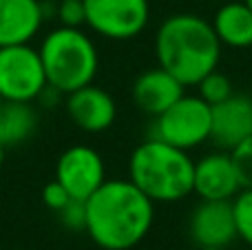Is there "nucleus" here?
I'll use <instances>...</instances> for the list:
<instances>
[{
	"label": "nucleus",
	"mask_w": 252,
	"mask_h": 250,
	"mask_svg": "<svg viewBox=\"0 0 252 250\" xmlns=\"http://www.w3.org/2000/svg\"><path fill=\"white\" fill-rule=\"evenodd\" d=\"M252 135V97L232 93L223 102L213 106L210 142L221 151H232L239 142Z\"/></svg>",
	"instance_id": "12"
},
{
	"label": "nucleus",
	"mask_w": 252,
	"mask_h": 250,
	"mask_svg": "<svg viewBox=\"0 0 252 250\" xmlns=\"http://www.w3.org/2000/svg\"><path fill=\"white\" fill-rule=\"evenodd\" d=\"M64 97L66 115L84 133L109 131L118 118V104H115L113 95L93 82Z\"/></svg>",
	"instance_id": "11"
},
{
	"label": "nucleus",
	"mask_w": 252,
	"mask_h": 250,
	"mask_svg": "<svg viewBox=\"0 0 252 250\" xmlns=\"http://www.w3.org/2000/svg\"><path fill=\"white\" fill-rule=\"evenodd\" d=\"M199 250H217V248H199Z\"/></svg>",
	"instance_id": "25"
},
{
	"label": "nucleus",
	"mask_w": 252,
	"mask_h": 250,
	"mask_svg": "<svg viewBox=\"0 0 252 250\" xmlns=\"http://www.w3.org/2000/svg\"><path fill=\"white\" fill-rule=\"evenodd\" d=\"M188 235L199 248L226 250L237 239L232 199L230 202L199 199L188 219Z\"/></svg>",
	"instance_id": "10"
},
{
	"label": "nucleus",
	"mask_w": 252,
	"mask_h": 250,
	"mask_svg": "<svg viewBox=\"0 0 252 250\" xmlns=\"http://www.w3.org/2000/svg\"><path fill=\"white\" fill-rule=\"evenodd\" d=\"M244 2H246V4H248V7H250V9H252V0H244Z\"/></svg>",
	"instance_id": "24"
},
{
	"label": "nucleus",
	"mask_w": 252,
	"mask_h": 250,
	"mask_svg": "<svg viewBox=\"0 0 252 250\" xmlns=\"http://www.w3.org/2000/svg\"><path fill=\"white\" fill-rule=\"evenodd\" d=\"M38 128V111L33 102L0 100V144L4 149L25 144Z\"/></svg>",
	"instance_id": "16"
},
{
	"label": "nucleus",
	"mask_w": 252,
	"mask_h": 250,
	"mask_svg": "<svg viewBox=\"0 0 252 250\" xmlns=\"http://www.w3.org/2000/svg\"><path fill=\"white\" fill-rule=\"evenodd\" d=\"M213 128V106L197 93H184L175 104H170L161 115L155 118L153 137L168 142L182 151L190 153L210 140Z\"/></svg>",
	"instance_id": "5"
},
{
	"label": "nucleus",
	"mask_w": 252,
	"mask_h": 250,
	"mask_svg": "<svg viewBox=\"0 0 252 250\" xmlns=\"http://www.w3.org/2000/svg\"><path fill=\"white\" fill-rule=\"evenodd\" d=\"M47 20L42 0H0V47L31 44Z\"/></svg>",
	"instance_id": "13"
},
{
	"label": "nucleus",
	"mask_w": 252,
	"mask_h": 250,
	"mask_svg": "<svg viewBox=\"0 0 252 250\" xmlns=\"http://www.w3.org/2000/svg\"><path fill=\"white\" fill-rule=\"evenodd\" d=\"M56 2H60V0H56Z\"/></svg>",
	"instance_id": "26"
},
{
	"label": "nucleus",
	"mask_w": 252,
	"mask_h": 250,
	"mask_svg": "<svg viewBox=\"0 0 252 250\" xmlns=\"http://www.w3.org/2000/svg\"><path fill=\"white\" fill-rule=\"evenodd\" d=\"M87 27L113 42L133 40L151 20L148 0H84Z\"/></svg>",
	"instance_id": "7"
},
{
	"label": "nucleus",
	"mask_w": 252,
	"mask_h": 250,
	"mask_svg": "<svg viewBox=\"0 0 252 250\" xmlns=\"http://www.w3.org/2000/svg\"><path fill=\"white\" fill-rule=\"evenodd\" d=\"M230 155H232L237 173H239L241 188H252V135L246 137L244 142H239L230 151Z\"/></svg>",
	"instance_id": "20"
},
{
	"label": "nucleus",
	"mask_w": 252,
	"mask_h": 250,
	"mask_svg": "<svg viewBox=\"0 0 252 250\" xmlns=\"http://www.w3.org/2000/svg\"><path fill=\"white\" fill-rule=\"evenodd\" d=\"M241 190L239 173L235 168L230 151H213L195 162L192 193L208 202H230Z\"/></svg>",
	"instance_id": "9"
},
{
	"label": "nucleus",
	"mask_w": 252,
	"mask_h": 250,
	"mask_svg": "<svg viewBox=\"0 0 252 250\" xmlns=\"http://www.w3.org/2000/svg\"><path fill=\"white\" fill-rule=\"evenodd\" d=\"M60 221L69 230L75 233H84L87 228V199H71L60 213H58Z\"/></svg>",
	"instance_id": "21"
},
{
	"label": "nucleus",
	"mask_w": 252,
	"mask_h": 250,
	"mask_svg": "<svg viewBox=\"0 0 252 250\" xmlns=\"http://www.w3.org/2000/svg\"><path fill=\"white\" fill-rule=\"evenodd\" d=\"M197 91H199L197 95L204 97L210 106L219 104V102H223L226 97H230L232 93H235V91H232L230 78H228L226 73H221L219 69L210 71L206 78H201V82L197 84Z\"/></svg>",
	"instance_id": "18"
},
{
	"label": "nucleus",
	"mask_w": 252,
	"mask_h": 250,
	"mask_svg": "<svg viewBox=\"0 0 252 250\" xmlns=\"http://www.w3.org/2000/svg\"><path fill=\"white\" fill-rule=\"evenodd\" d=\"M155 221V202L130 180H106L87 199L84 233L102 250H130Z\"/></svg>",
	"instance_id": "1"
},
{
	"label": "nucleus",
	"mask_w": 252,
	"mask_h": 250,
	"mask_svg": "<svg viewBox=\"0 0 252 250\" xmlns=\"http://www.w3.org/2000/svg\"><path fill=\"white\" fill-rule=\"evenodd\" d=\"M71 199H73V197L69 195V190H66L58 180L49 182V184L42 188V202H44V206H47L49 211H53V213H60L62 208H64L66 204L71 202Z\"/></svg>",
	"instance_id": "22"
},
{
	"label": "nucleus",
	"mask_w": 252,
	"mask_h": 250,
	"mask_svg": "<svg viewBox=\"0 0 252 250\" xmlns=\"http://www.w3.org/2000/svg\"><path fill=\"white\" fill-rule=\"evenodd\" d=\"M210 22H213V29L217 33L221 47H230V49L252 47V9L244 0L221 4Z\"/></svg>",
	"instance_id": "15"
},
{
	"label": "nucleus",
	"mask_w": 252,
	"mask_h": 250,
	"mask_svg": "<svg viewBox=\"0 0 252 250\" xmlns=\"http://www.w3.org/2000/svg\"><path fill=\"white\" fill-rule=\"evenodd\" d=\"M53 16L62 27H84L87 25V9L84 0H53Z\"/></svg>",
	"instance_id": "19"
},
{
	"label": "nucleus",
	"mask_w": 252,
	"mask_h": 250,
	"mask_svg": "<svg viewBox=\"0 0 252 250\" xmlns=\"http://www.w3.org/2000/svg\"><path fill=\"white\" fill-rule=\"evenodd\" d=\"M47 87L38 49L31 44L0 47V100L38 102Z\"/></svg>",
	"instance_id": "6"
},
{
	"label": "nucleus",
	"mask_w": 252,
	"mask_h": 250,
	"mask_svg": "<svg viewBox=\"0 0 252 250\" xmlns=\"http://www.w3.org/2000/svg\"><path fill=\"white\" fill-rule=\"evenodd\" d=\"M130 93H133L135 106L155 120L186 93V87L175 75H170L168 71L157 64L153 69L142 71L135 78Z\"/></svg>",
	"instance_id": "14"
},
{
	"label": "nucleus",
	"mask_w": 252,
	"mask_h": 250,
	"mask_svg": "<svg viewBox=\"0 0 252 250\" xmlns=\"http://www.w3.org/2000/svg\"><path fill=\"white\" fill-rule=\"evenodd\" d=\"M38 51L49 87L62 95L91 84L100 69L97 47L82 27L58 25L42 38Z\"/></svg>",
	"instance_id": "4"
},
{
	"label": "nucleus",
	"mask_w": 252,
	"mask_h": 250,
	"mask_svg": "<svg viewBox=\"0 0 252 250\" xmlns=\"http://www.w3.org/2000/svg\"><path fill=\"white\" fill-rule=\"evenodd\" d=\"M195 159L159 137L142 142L130 153L128 180L155 204H175L192 195Z\"/></svg>",
	"instance_id": "3"
},
{
	"label": "nucleus",
	"mask_w": 252,
	"mask_h": 250,
	"mask_svg": "<svg viewBox=\"0 0 252 250\" xmlns=\"http://www.w3.org/2000/svg\"><path fill=\"white\" fill-rule=\"evenodd\" d=\"M4 151H7V149L0 144V166H2V162H4Z\"/></svg>",
	"instance_id": "23"
},
{
	"label": "nucleus",
	"mask_w": 252,
	"mask_h": 250,
	"mask_svg": "<svg viewBox=\"0 0 252 250\" xmlns=\"http://www.w3.org/2000/svg\"><path fill=\"white\" fill-rule=\"evenodd\" d=\"M157 64L184 87H197L221 60V42L213 22L197 13H173L155 33Z\"/></svg>",
	"instance_id": "2"
},
{
	"label": "nucleus",
	"mask_w": 252,
	"mask_h": 250,
	"mask_svg": "<svg viewBox=\"0 0 252 250\" xmlns=\"http://www.w3.org/2000/svg\"><path fill=\"white\" fill-rule=\"evenodd\" d=\"M232 215H235L237 239L252 248V188H241L232 197Z\"/></svg>",
	"instance_id": "17"
},
{
	"label": "nucleus",
	"mask_w": 252,
	"mask_h": 250,
	"mask_svg": "<svg viewBox=\"0 0 252 250\" xmlns=\"http://www.w3.org/2000/svg\"><path fill=\"white\" fill-rule=\"evenodd\" d=\"M56 180L73 199H89L109 177L102 155L93 146L73 144L56 162Z\"/></svg>",
	"instance_id": "8"
}]
</instances>
